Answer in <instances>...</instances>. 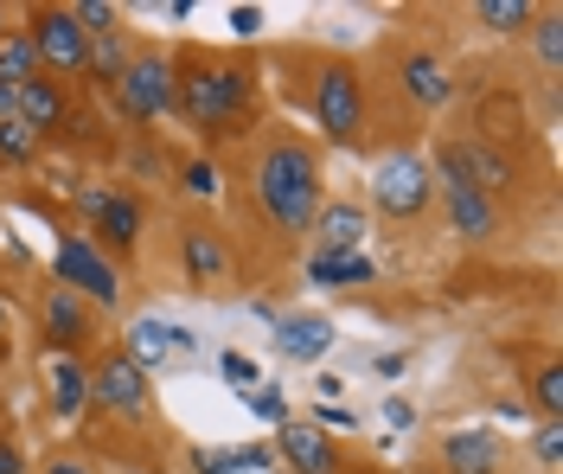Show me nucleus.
I'll use <instances>...</instances> for the list:
<instances>
[{"mask_svg":"<svg viewBox=\"0 0 563 474\" xmlns=\"http://www.w3.org/2000/svg\"><path fill=\"white\" fill-rule=\"evenodd\" d=\"M474 20H481V26H493V33H526V26H531V7H526V0H481V7H474Z\"/></svg>","mask_w":563,"mask_h":474,"instance_id":"nucleus-25","label":"nucleus"},{"mask_svg":"<svg viewBox=\"0 0 563 474\" xmlns=\"http://www.w3.org/2000/svg\"><path fill=\"white\" fill-rule=\"evenodd\" d=\"M224 378H238V385H250V378H256V365H250V360H238V353H224Z\"/></svg>","mask_w":563,"mask_h":474,"instance_id":"nucleus-35","label":"nucleus"},{"mask_svg":"<svg viewBox=\"0 0 563 474\" xmlns=\"http://www.w3.org/2000/svg\"><path fill=\"white\" fill-rule=\"evenodd\" d=\"M115 97H122V110L135 122H161L179 97V77L167 58H129V71L115 77Z\"/></svg>","mask_w":563,"mask_h":474,"instance_id":"nucleus-8","label":"nucleus"},{"mask_svg":"<svg viewBox=\"0 0 563 474\" xmlns=\"http://www.w3.org/2000/svg\"><path fill=\"white\" fill-rule=\"evenodd\" d=\"M538 58H544V71L563 65V13H544L538 20Z\"/></svg>","mask_w":563,"mask_h":474,"instance_id":"nucleus-28","label":"nucleus"},{"mask_svg":"<svg viewBox=\"0 0 563 474\" xmlns=\"http://www.w3.org/2000/svg\"><path fill=\"white\" fill-rule=\"evenodd\" d=\"M179 251H186V276L192 283H224L231 276V251H224V238L211 224H186L179 231Z\"/></svg>","mask_w":563,"mask_h":474,"instance_id":"nucleus-11","label":"nucleus"},{"mask_svg":"<svg viewBox=\"0 0 563 474\" xmlns=\"http://www.w3.org/2000/svg\"><path fill=\"white\" fill-rule=\"evenodd\" d=\"M90 398L103 410H122V417H141L147 410V372H141L129 353H109L97 372H90Z\"/></svg>","mask_w":563,"mask_h":474,"instance_id":"nucleus-9","label":"nucleus"},{"mask_svg":"<svg viewBox=\"0 0 563 474\" xmlns=\"http://www.w3.org/2000/svg\"><path fill=\"white\" fill-rule=\"evenodd\" d=\"M186 186H192V192H218V167H211V161H192V167H186Z\"/></svg>","mask_w":563,"mask_h":474,"instance_id":"nucleus-33","label":"nucleus"},{"mask_svg":"<svg viewBox=\"0 0 563 474\" xmlns=\"http://www.w3.org/2000/svg\"><path fill=\"white\" fill-rule=\"evenodd\" d=\"M13 115H20L33 135L58 129V122H65V90H58V77H33V84H20V103H13Z\"/></svg>","mask_w":563,"mask_h":474,"instance_id":"nucleus-18","label":"nucleus"},{"mask_svg":"<svg viewBox=\"0 0 563 474\" xmlns=\"http://www.w3.org/2000/svg\"><path fill=\"white\" fill-rule=\"evenodd\" d=\"M327 346H333V328L314 321V315H295V321H282V333H276V353H288V360H320Z\"/></svg>","mask_w":563,"mask_h":474,"instance_id":"nucleus-22","label":"nucleus"},{"mask_svg":"<svg viewBox=\"0 0 563 474\" xmlns=\"http://www.w3.org/2000/svg\"><path fill=\"white\" fill-rule=\"evenodd\" d=\"M33 147H38V135L20 122V115H7V122H0V154H7V161H26Z\"/></svg>","mask_w":563,"mask_h":474,"instance_id":"nucleus-29","label":"nucleus"},{"mask_svg":"<svg viewBox=\"0 0 563 474\" xmlns=\"http://www.w3.org/2000/svg\"><path fill=\"white\" fill-rule=\"evenodd\" d=\"M442 462H449V474H499V437L455 430V437H442Z\"/></svg>","mask_w":563,"mask_h":474,"instance_id":"nucleus-14","label":"nucleus"},{"mask_svg":"<svg viewBox=\"0 0 563 474\" xmlns=\"http://www.w3.org/2000/svg\"><path fill=\"white\" fill-rule=\"evenodd\" d=\"M45 398H52L58 417H77L84 398H90V372L70 360V353H52V360H45Z\"/></svg>","mask_w":563,"mask_h":474,"instance_id":"nucleus-17","label":"nucleus"},{"mask_svg":"<svg viewBox=\"0 0 563 474\" xmlns=\"http://www.w3.org/2000/svg\"><path fill=\"white\" fill-rule=\"evenodd\" d=\"M84 206H90L97 231H103L115 251H129V244L141 238V206L129 199V192H84Z\"/></svg>","mask_w":563,"mask_h":474,"instance_id":"nucleus-12","label":"nucleus"},{"mask_svg":"<svg viewBox=\"0 0 563 474\" xmlns=\"http://www.w3.org/2000/svg\"><path fill=\"white\" fill-rule=\"evenodd\" d=\"M314 122L327 129V142H352L365 122V84L352 65H327L314 77Z\"/></svg>","mask_w":563,"mask_h":474,"instance_id":"nucleus-6","label":"nucleus"},{"mask_svg":"<svg viewBox=\"0 0 563 474\" xmlns=\"http://www.w3.org/2000/svg\"><path fill=\"white\" fill-rule=\"evenodd\" d=\"M26 38L38 52V71H84V58H90V33L77 26L70 7H38Z\"/></svg>","mask_w":563,"mask_h":474,"instance_id":"nucleus-7","label":"nucleus"},{"mask_svg":"<svg viewBox=\"0 0 563 474\" xmlns=\"http://www.w3.org/2000/svg\"><path fill=\"white\" fill-rule=\"evenodd\" d=\"M45 333H52V346H58V340H65V346H77V340L90 333L84 295H70V289H52V295H45Z\"/></svg>","mask_w":563,"mask_h":474,"instance_id":"nucleus-21","label":"nucleus"},{"mask_svg":"<svg viewBox=\"0 0 563 474\" xmlns=\"http://www.w3.org/2000/svg\"><path fill=\"white\" fill-rule=\"evenodd\" d=\"M372 199H378L385 219H422L429 199H435L429 161H422V154H390L385 167H378V180H372Z\"/></svg>","mask_w":563,"mask_h":474,"instance_id":"nucleus-5","label":"nucleus"},{"mask_svg":"<svg viewBox=\"0 0 563 474\" xmlns=\"http://www.w3.org/2000/svg\"><path fill=\"white\" fill-rule=\"evenodd\" d=\"M45 474H90V469H84V462H52Z\"/></svg>","mask_w":563,"mask_h":474,"instance_id":"nucleus-38","label":"nucleus"},{"mask_svg":"<svg viewBox=\"0 0 563 474\" xmlns=\"http://www.w3.org/2000/svg\"><path fill=\"white\" fill-rule=\"evenodd\" d=\"M206 474H231V469H269V449H231V455H199Z\"/></svg>","mask_w":563,"mask_h":474,"instance_id":"nucleus-27","label":"nucleus"},{"mask_svg":"<svg viewBox=\"0 0 563 474\" xmlns=\"http://www.w3.org/2000/svg\"><path fill=\"white\" fill-rule=\"evenodd\" d=\"M538 404L551 410V423H558V410H563V372L551 365V372H538Z\"/></svg>","mask_w":563,"mask_h":474,"instance_id":"nucleus-31","label":"nucleus"},{"mask_svg":"<svg viewBox=\"0 0 563 474\" xmlns=\"http://www.w3.org/2000/svg\"><path fill=\"white\" fill-rule=\"evenodd\" d=\"M538 455H544V462H558V455H563V430H558V423H544V430H538Z\"/></svg>","mask_w":563,"mask_h":474,"instance_id":"nucleus-34","label":"nucleus"},{"mask_svg":"<svg viewBox=\"0 0 563 474\" xmlns=\"http://www.w3.org/2000/svg\"><path fill=\"white\" fill-rule=\"evenodd\" d=\"M314 251H365V212L358 206H327L314 219Z\"/></svg>","mask_w":563,"mask_h":474,"instance_id":"nucleus-20","label":"nucleus"},{"mask_svg":"<svg viewBox=\"0 0 563 474\" xmlns=\"http://www.w3.org/2000/svg\"><path fill=\"white\" fill-rule=\"evenodd\" d=\"M442 212H449V231H461V238H493L499 231V206L474 186H442Z\"/></svg>","mask_w":563,"mask_h":474,"instance_id":"nucleus-10","label":"nucleus"},{"mask_svg":"<svg viewBox=\"0 0 563 474\" xmlns=\"http://www.w3.org/2000/svg\"><path fill=\"white\" fill-rule=\"evenodd\" d=\"M33 77H45V71H38L33 38H26V33H7V38H0V84H13V90H20V84H33Z\"/></svg>","mask_w":563,"mask_h":474,"instance_id":"nucleus-24","label":"nucleus"},{"mask_svg":"<svg viewBox=\"0 0 563 474\" xmlns=\"http://www.w3.org/2000/svg\"><path fill=\"white\" fill-rule=\"evenodd\" d=\"M192 346V333L186 328H174V321H135L129 328V360L147 372V365H161V360H179Z\"/></svg>","mask_w":563,"mask_h":474,"instance_id":"nucleus-15","label":"nucleus"},{"mask_svg":"<svg viewBox=\"0 0 563 474\" xmlns=\"http://www.w3.org/2000/svg\"><path fill=\"white\" fill-rule=\"evenodd\" d=\"M250 398V410H256V417H269V423H282V417H288V404L276 398V392H244Z\"/></svg>","mask_w":563,"mask_h":474,"instance_id":"nucleus-32","label":"nucleus"},{"mask_svg":"<svg viewBox=\"0 0 563 474\" xmlns=\"http://www.w3.org/2000/svg\"><path fill=\"white\" fill-rule=\"evenodd\" d=\"M244 90L250 77L238 65H224V58H206V65H192V77H179V110L186 122H199V129H218V122H231V115L244 110Z\"/></svg>","mask_w":563,"mask_h":474,"instance_id":"nucleus-2","label":"nucleus"},{"mask_svg":"<svg viewBox=\"0 0 563 474\" xmlns=\"http://www.w3.org/2000/svg\"><path fill=\"white\" fill-rule=\"evenodd\" d=\"M0 333H7V295H0Z\"/></svg>","mask_w":563,"mask_h":474,"instance_id":"nucleus-39","label":"nucleus"},{"mask_svg":"<svg viewBox=\"0 0 563 474\" xmlns=\"http://www.w3.org/2000/svg\"><path fill=\"white\" fill-rule=\"evenodd\" d=\"M397 77H404V97H410V103H422V110L449 103V90H455L449 65H442V58H429V52H410V58L397 65Z\"/></svg>","mask_w":563,"mask_h":474,"instance_id":"nucleus-13","label":"nucleus"},{"mask_svg":"<svg viewBox=\"0 0 563 474\" xmlns=\"http://www.w3.org/2000/svg\"><path fill=\"white\" fill-rule=\"evenodd\" d=\"M84 71H90V77H103V84H109V77H122V71H129V58H122V38H115V33L97 38V52L84 58Z\"/></svg>","mask_w":563,"mask_h":474,"instance_id":"nucleus-26","label":"nucleus"},{"mask_svg":"<svg viewBox=\"0 0 563 474\" xmlns=\"http://www.w3.org/2000/svg\"><path fill=\"white\" fill-rule=\"evenodd\" d=\"M256 206L276 219L282 238H308L320 219V167L301 142H276L256 161Z\"/></svg>","mask_w":563,"mask_h":474,"instance_id":"nucleus-1","label":"nucleus"},{"mask_svg":"<svg viewBox=\"0 0 563 474\" xmlns=\"http://www.w3.org/2000/svg\"><path fill=\"white\" fill-rule=\"evenodd\" d=\"M70 13H77V26H84V33H115V7H103V0H84V7H70Z\"/></svg>","mask_w":563,"mask_h":474,"instance_id":"nucleus-30","label":"nucleus"},{"mask_svg":"<svg viewBox=\"0 0 563 474\" xmlns=\"http://www.w3.org/2000/svg\"><path fill=\"white\" fill-rule=\"evenodd\" d=\"M13 103H20V90H13V84H0V122L13 115Z\"/></svg>","mask_w":563,"mask_h":474,"instance_id":"nucleus-37","label":"nucleus"},{"mask_svg":"<svg viewBox=\"0 0 563 474\" xmlns=\"http://www.w3.org/2000/svg\"><path fill=\"white\" fill-rule=\"evenodd\" d=\"M52 276H58V289L90 295V301H103V308L122 301V276H115V263H109L90 238H77V231H65V238L52 244Z\"/></svg>","mask_w":563,"mask_h":474,"instance_id":"nucleus-3","label":"nucleus"},{"mask_svg":"<svg viewBox=\"0 0 563 474\" xmlns=\"http://www.w3.org/2000/svg\"><path fill=\"white\" fill-rule=\"evenodd\" d=\"M378 269H372V256L365 251H314L308 256V283L320 289H358V283H372Z\"/></svg>","mask_w":563,"mask_h":474,"instance_id":"nucleus-16","label":"nucleus"},{"mask_svg":"<svg viewBox=\"0 0 563 474\" xmlns=\"http://www.w3.org/2000/svg\"><path fill=\"white\" fill-rule=\"evenodd\" d=\"M0 474H20V449L13 442H0Z\"/></svg>","mask_w":563,"mask_h":474,"instance_id":"nucleus-36","label":"nucleus"},{"mask_svg":"<svg viewBox=\"0 0 563 474\" xmlns=\"http://www.w3.org/2000/svg\"><path fill=\"white\" fill-rule=\"evenodd\" d=\"M481 129H487V135H481V142H526V110H519V103H512V97H487V103H481Z\"/></svg>","mask_w":563,"mask_h":474,"instance_id":"nucleus-23","label":"nucleus"},{"mask_svg":"<svg viewBox=\"0 0 563 474\" xmlns=\"http://www.w3.org/2000/svg\"><path fill=\"white\" fill-rule=\"evenodd\" d=\"M282 455L295 474H333V442L314 423H282Z\"/></svg>","mask_w":563,"mask_h":474,"instance_id":"nucleus-19","label":"nucleus"},{"mask_svg":"<svg viewBox=\"0 0 563 474\" xmlns=\"http://www.w3.org/2000/svg\"><path fill=\"white\" fill-rule=\"evenodd\" d=\"M435 174H442V186H474V192H487V199H493V192H512V186H519L512 161H506L499 147H487L481 135L435 147Z\"/></svg>","mask_w":563,"mask_h":474,"instance_id":"nucleus-4","label":"nucleus"}]
</instances>
